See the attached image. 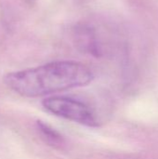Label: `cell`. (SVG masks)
<instances>
[{
    "mask_svg": "<svg viewBox=\"0 0 158 159\" xmlns=\"http://www.w3.org/2000/svg\"><path fill=\"white\" fill-rule=\"evenodd\" d=\"M93 78V73L85 64L60 61L7 73L3 82L20 96L35 98L86 86Z\"/></svg>",
    "mask_w": 158,
    "mask_h": 159,
    "instance_id": "1",
    "label": "cell"
},
{
    "mask_svg": "<svg viewBox=\"0 0 158 159\" xmlns=\"http://www.w3.org/2000/svg\"><path fill=\"white\" fill-rule=\"evenodd\" d=\"M43 107L50 114L57 116L88 127L98 126L94 114L85 103L61 96H54L42 102Z\"/></svg>",
    "mask_w": 158,
    "mask_h": 159,
    "instance_id": "2",
    "label": "cell"
},
{
    "mask_svg": "<svg viewBox=\"0 0 158 159\" xmlns=\"http://www.w3.org/2000/svg\"><path fill=\"white\" fill-rule=\"evenodd\" d=\"M74 38L76 46L84 52L99 57L101 55V48L98 43L97 35L91 27L86 24L77 25L74 28Z\"/></svg>",
    "mask_w": 158,
    "mask_h": 159,
    "instance_id": "3",
    "label": "cell"
},
{
    "mask_svg": "<svg viewBox=\"0 0 158 159\" xmlns=\"http://www.w3.org/2000/svg\"><path fill=\"white\" fill-rule=\"evenodd\" d=\"M36 125L41 135L47 140V142L53 143V144H57L61 142V136L50 126H48L47 124L42 121H37Z\"/></svg>",
    "mask_w": 158,
    "mask_h": 159,
    "instance_id": "4",
    "label": "cell"
}]
</instances>
